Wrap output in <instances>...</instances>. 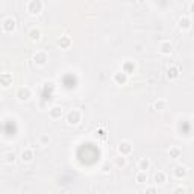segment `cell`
Instances as JSON below:
<instances>
[{
	"instance_id": "cell-1",
	"label": "cell",
	"mask_w": 194,
	"mask_h": 194,
	"mask_svg": "<svg viewBox=\"0 0 194 194\" xmlns=\"http://www.w3.org/2000/svg\"><path fill=\"white\" fill-rule=\"evenodd\" d=\"M82 118V114H80L79 109H71L69 114H67V121L69 125H78Z\"/></svg>"
},
{
	"instance_id": "cell-2",
	"label": "cell",
	"mask_w": 194,
	"mask_h": 194,
	"mask_svg": "<svg viewBox=\"0 0 194 194\" xmlns=\"http://www.w3.org/2000/svg\"><path fill=\"white\" fill-rule=\"evenodd\" d=\"M43 9V3L40 2V0H32V2H29L27 3V11L31 12V14H40Z\"/></svg>"
},
{
	"instance_id": "cell-3",
	"label": "cell",
	"mask_w": 194,
	"mask_h": 194,
	"mask_svg": "<svg viewBox=\"0 0 194 194\" xmlns=\"http://www.w3.org/2000/svg\"><path fill=\"white\" fill-rule=\"evenodd\" d=\"M34 61L36 65H44L47 61H49V56H47L46 52H43V50H40V52H36L34 56Z\"/></svg>"
},
{
	"instance_id": "cell-4",
	"label": "cell",
	"mask_w": 194,
	"mask_h": 194,
	"mask_svg": "<svg viewBox=\"0 0 194 194\" xmlns=\"http://www.w3.org/2000/svg\"><path fill=\"white\" fill-rule=\"evenodd\" d=\"M17 99H18L20 102L29 100V99H31V90H29V88H26V87L18 88V91H17Z\"/></svg>"
},
{
	"instance_id": "cell-5",
	"label": "cell",
	"mask_w": 194,
	"mask_h": 194,
	"mask_svg": "<svg viewBox=\"0 0 194 194\" xmlns=\"http://www.w3.org/2000/svg\"><path fill=\"white\" fill-rule=\"evenodd\" d=\"M130 152H132V146H130V143H127V141L120 143V146H118V153H120V156H127Z\"/></svg>"
},
{
	"instance_id": "cell-6",
	"label": "cell",
	"mask_w": 194,
	"mask_h": 194,
	"mask_svg": "<svg viewBox=\"0 0 194 194\" xmlns=\"http://www.w3.org/2000/svg\"><path fill=\"white\" fill-rule=\"evenodd\" d=\"M2 27H3V31L5 32H12L14 29H15V20L14 18H6L5 21H3V24H2Z\"/></svg>"
},
{
	"instance_id": "cell-7",
	"label": "cell",
	"mask_w": 194,
	"mask_h": 194,
	"mask_svg": "<svg viewBox=\"0 0 194 194\" xmlns=\"http://www.w3.org/2000/svg\"><path fill=\"white\" fill-rule=\"evenodd\" d=\"M11 83H12V76L9 74V73H3V74H0V85H2V87L8 88Z\"/></svg>"
},
{
	"instance_id": "cell-8",
	"label": "cell",
	"mask_w": 194,
	"mask_h": 194,
	"mask_svg": "<svg viewBox=\"0 0 194 194\" xmlns=\"http://www.w3.org/2000/svg\"><path fill=\"white\" fill-rule=\"evenodd\" d=\"M114 82L117 83V85H125L126 82H127V76H126L123 71H118V73H115L114 74Z\"/></svg>"
},
{
	"instance_id": "cell-9",
	"label": "cell",
	"mask_w": 194,
	"mask_h": 194,
	"mask_svg": "<svg viewBox=\"0 0 194 194\" xmlns=\"http://www.w3.org/2000/svg\"><path fill=\"white\" fill-rule=\"evenodd\" d=\"M49 117H50L52 120H58V118H61V117H62V109H61L59 106H53V108L49 111Z\"/></svg>"
},
{
	"instance_id": "cell-10",
	"label": "cell",
	"mask_w": 194,
	"mask_h": 194,
	"mask_svg": "<svg viewBox=\"0 0 194 194\" xmlns=\"http://www.w3.org/2000/svg\"><path fill=\"white\" fill-rule=\"evenodd\" d=\"M149 167H150V161L147 158H141L138 161V170L140 171H147Z\"/></svg>"
},
{
	"instance_id": "cell-11",
	"label": "cell",
	"mask_w": 194,
	"mask_h": 194,
	"mask_svg": "<svg viewBox=\"0 0 194 194\" xmlns=\"http://www.w3.org/2000/svg\"><path fill=\"white\" fill-rule=\"evenodd\" d=\"M34 158V152L31 150V149H24L23 152H21V159L23 162H31Z\"/></svg>"
},
{
	"instance_id": "cell-12",
	"label": "cell",
	"mask_w": 194,
	"mask_h": 194,
	"mask_svg": "<svg viewBox=\"0 0 194 194\" xmlns=\"http://www.w3.org/2000/svg\"><path fill=\"white\" fill-rule=\"evenodd\" d=\"M161 53H164V55H168L171 50H173V46H171V43H168V41H164V43H161Z\"/></svg>"
},
{
	"instance_id": "cell-13",
	"label": "cell",
	"mask_w": 194,
	"mask_h": 194,
	"mask_svg": "<svg viewBox=\"0 0 194 194\" xmlns=\"http://www.w3.org/2000/svg\"><path fill=\"white\" fill-rule=\"evenodd\" d=\"M167 78L170 80L177 79V78H179V70L176 69V67H170V69L167 70Z\"/></svg>"
},
{
	"instance_id": "cell-14",
	"label": "cell",
	"mask_w": 194,
	"mask_h": 194,
	"mask_svg": "<svg viewBox=\"0 0 194 194\" xmlns=\"http://www.w3.org/2000/svg\"><path fill=\"white\" fill-rule=\"evenodd\" d=\"M134 70H135V65H134L130 61L125 62V65H123V73H125V74H130V73H134Z\"/></svg>"
},
{
	"instance_id": "cell-15",
	"label": "cell",
	"mask_w": 194,
	"mask_h": 194,
	"mask_svg": "<svg viewBox=\"0 0 194 194\" xmlns=\"http://www.w3.org/2000/svg\"><path fill=\"white\" fill-rule=\"evenodd\" d=\"M168 155H170V158H173V159H177V158H181L182 152H181L177 147H170V150H168Z\"/></svg>"
},
{
	"instance_id": "cell-16",
	"label": "cell",
	"mask_w": 194,
	"mask_h": 194,
	"mask_svg": "<svg viewBox=\"0 0 194 194\" xmlns=\"http://www.w3.org/2000/svg\"><path fill=\"white\" fill-rule=\"evenodd\" d=\"M29 36H31V40H32V41H38V40L41 38V31H40V29H36V27H34V29L29 32Z\"/></svg>"
},
{
	"instance_id": "cell-17",
	"label": "cell",
	"mask_w": 194,
	"mask_h": 194,
	"mask_svg": "<svg viewBox=\"0 0 194 194\" xmlns=\"http://www.w3.org/2000/svg\"><path fill=\"white\" fill-rule=\"evenodd\" d=\"M135 181L138 183H146L147 181V174H146V171H138L137 176H135Z\"/></svg>"
},
{
	"instance_id": "cell-18",
	"label": "cell",
	"mask_w": 194,
	"mask_h": 194,
	"mask_svg": "<svg viewBox=\"0 0 194 194\" xmlns=\"http://www.w3.org/2000/svg\"><path fill=\"white\" fill-rule=\"evenodd\" d=\"M155 182L159 183V185L165 182V173H164V171H158V173H155Z\"/></svg>"
},
{
	"instance_id": "cell-19",
	"label": "cell",
	"mask_w": 194,
	"mask_h": 194,
	"mask_svg": "<svg viewBox=\"0 0 194 194\" xmlns=\"http://www.w3.org/2000/svg\"><path fill=\"white\" fill-rule=\"evenodd\" d=\"M3 158H5V162H6V164H12V162L15 161V153H14V152H6V153L3 155Z\"/></svg>"
},
{
	"instance_id": "cell-20",
	"label": "cell",
	"mask_w": 194,
	"mask_h": 194,
	"mask_svg": "<svg viewBox=\"0 0 194 194\" xmlns=\"http://www.w3.org/2000/svg\"><path fill=\"white\" fill-rule=\"evenodd\" d=\"M155 108H156L158 111H164V109L167 108V100H164V99L156 100V102H155Z\"/></svg>"
},
{
	"instance_id": "cell-21",
	"label": "cell",
	"mask_w": 194,
	"mask_h": 194,
	"mask_svg": "<svg viewBox=\"0 0 194 194\" xmlns=\"http://www.w3.org/2000/svg\"><path fill=\"white\" fill-rule=\"evenodd\" d=\"M185 174H187V168H185V167H181V165L176 167V170H174V176H176V177L181 179V177H183Z\"/></svg>"
},
{
	"instance_id": "cell-22",
	"label": "cell",
	"mask_w": 194,
	"mask_h": 194,
	"mask_svg": "<svg viewBox=\"0 0 194 194\" xmlns=\"http://www.w3.org/2000/svg\"><path fill=\"white\" fill-rule=\"evenodd\" d=\"M70 43H71V41H70L69 36H61V40L58 41V44L62 47V49H67V47L70 46Z\"/></svg>"
},
{
	"instance_id": "cell-23",
	"label": "cell",
	"mask_w": 194,
	"mask_h": 194,
	"mask_svg": "<svg viewBox=\"0 0 194 194\" xmlns=\"http://www.w3.org/2000/svg\"><path fill=\"white\" fill-rule=\"evenodd\" d=\"M190 24H191V21H190L188 17H183V18H181V21H179V26L182 29H190Z\"/></svg>"
},
{
	"instance_id": "cell-24",
	"label": "cell",
	"mask_w": 194,
	"mask_h": 194,
	"mask_svg": "<svg viewBox=\"0 0 194 194\" xmlns=\"http://www.w3.org/2000/svg\"><path fill=\"white\" fill-rule=\"evenodd\" d=\"M49 143H50L49 135H41V137H40V144H41V146H47Z\"/></svg>"
},
{
	"instance_id": "cell-25",
	"label": "cell",
	"mask_w": 194,
	"mask_h": 194,
	"mask_svg": "<svg viewBox=\"0 0 194 194\" xmlns=\"http://www.w3.org/2000/svg\"><path fill=\"white\" fill-rule=\"evenodd\" d=\"M115 164H117L118 167H125V165H126L125 156H118V158H117V161H115Z\"/></svg>"
},
{
	"instance_id": "cell-26",
	"label": "cell",
	"mask_w": 194,
	"mask_h": 194,
	"mask_svg": "<svg viewBox=\"0 0 194 194\" xmlns=\"http://www.w3.org/2000/svg\"><path fill=\"white\" fill-rule=\"evenodd\" d=\"M146 194H156V188H155V187L147 188V190H146Z\"/></svg>"
},
{
	"instance_id": "cell-27",
	"label": "cell",
	"mask_w": 194,
	"mask_h": 194,
	"mask_svg": "<svg viewBox=\"0 0 194 194\" xmlns=\"http://www.w3.org/2000/svg\"><path fill=\"white\" fill-rule=\"evenodd\" d=\"M174 194H185V190H183V188H177V190L174 191Z\"/></svg>"
},
{
	"instance_id": "cell-28",
	"label": "cell",
	"mask_w": 194,
	"mask_h": 194,
	"mask_svg": "<svg viewBox=\"0 0 194 194\" xmlns=\"http://www.w3.org/2000/svg\"><path fill=\"white\" fill-rule=\"evenodd\" d=\"M0 97H2V94H0Z\"/></svg>"
}]
</instances>
